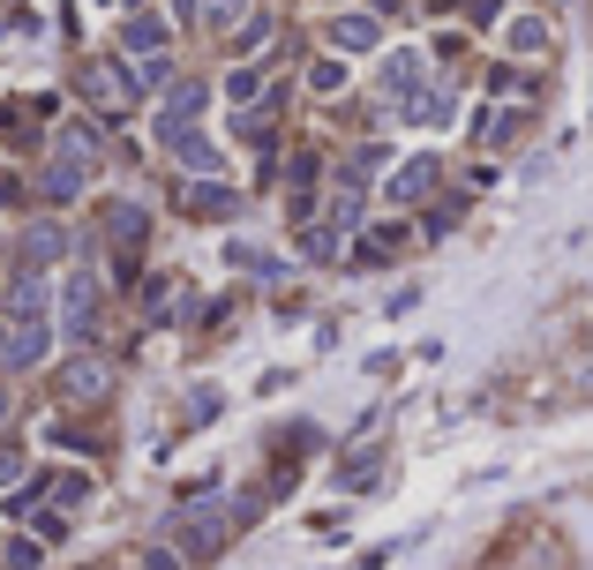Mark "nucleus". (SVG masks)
<instances>
[{"label":"nucleus","instance_id":"1","mask_svg":"<svg viewBox=\"0 0 593 570\" xmlns=\"http://www.w3.org/2000/svg\"><path fill=\"white\" fill-rule=\"evenodd\" d=\"M45 338H53V324H45V278L39 271H15V293H8V361H45Z\"/></svg>","mask_w":593,"mask_h":570},{"label":"nucleus","instance_id":"2","mask_svg":"<svg viewBox=\"0 0 593 570\" xmlns=\"http://www.w3.org/2000/svg\"><path fill=\"white\" fill-rule=\"evenodd\" d=\"M84 180H90V135L68 128V135L53 143V165H45V204H68Z\"/></svg>","mask_w":593,"mask_h":570},{"label":"nucleus","instance_id":"3","mask_svg":"<svg viewBox=\"0 0 593 570\" xmlns=\"http://www.w3.org/2000/svg\"><path fill=\"white\" fill-rule=\"evenodd\" d=\"M158 143H166V151L188 165V173H218V165H226V158H218V143H211V135H204L196 121H188V128H166Z\"/></svg>","mask_w":593,"mask_h":570},{"label":"nucleus","instance_id":"4","mask_svg":"<svg viewBox=\"0 0 593 570\" xmlns=\"http://www.w3.org/2000/svg\"><path fill=\"white\" fill-rule=\"evenodd\" d=\"M61 316H68V330H76V338H90V330H98V271H76V278H68V293H61Z\"/></svg>","mask_w":593,"mask_h":570},{"label":"nucleus","instance_id":"5","mask_svg":"<svg viewBox=\"0 0 593 570\" xmlns=\"http://www.w3.org/2000/svg\"><path fill=\"white\" fill-rule=\"evenodd\" d=\"M90 98H98V106H113V113L135 98V83H128L121 61H90Z\"/></svg>","mask_w":593,"mask_h":570},{"label":"nucleus","instance_id":"6","mask_svg":"<svg viewBox=\"0 0 593 570\" xmlns=\"http://www.w3.org/2000/svg\"><path fill=\"white\" fill-rule=\"evenodd\" d=\"M421 196H436V158L398 165V180H391V204H421Z\"/></svg>","mask_w":593,"mask_h":570},{"label":"nucleus","instance_id":"7","mask_svg":"<svg viewBox=\"0 0 593 570\" xmlns=\"http://www.w3.org/2000/svg\"><path fill=\"white\" fill-rule=\"evenodd\" d=\"M204 98H211L204 83H180V90L166 98V113H158V135H166V128H188L196 113H204Z\"/></svg>","mask_w":593,"mask_h":570},{"label":"nucleus","instance_id":"8","mask_svg":"<svg viewBox=\"0 0 593 570\" xmlns=\"http://www.w3.org/2000/svg\"><path fill=\"white\" fill-rule=\"evenodd\" d=\"M173 540H180V548H196V556H211L226 533H218V518H211V511H196V518H180V526H173Z\"/></svg>","mask_w":593,"mask_h":570},{"label":"nucleus","instance_id":"9","mask_svg":"<svg viewBox=\"0 0 593 570\" xmlns=\"http://www.w3.org/2000/svg\"><path fill=\"white\" fill-rule=\"evenodd\" d=\"M331 45H345V53H369V45H376V15H339V23H331Z\"/></svg>","mask_w":593,"mask_h":570},{"label":"nucleus","instance_id":"10","mask_svg":"<svg viewBox=\"0 0 593 570\" xmlns=\"http://www.w3.org/2000/svg\"><path fill=\"white\" fill-rule=\"evenodd\" d=\"M106 383H113V375H106L98 361H68V383H61V391H68V398H98Z\"/></svg>","mask_w":593,"mask_h":570},{"label":"nucleus","instance_id":"11","mask_svg":"<svg viewBox=\"0 0 593 570\" xmlns=\"http://www.w3.org/2000/svg\"><path fill=\"white\" fill-rule=\"evenodd\" d=\"M233 204H241V196H233V188H218V180H204V188L188 196V210H196V218H233Z\"/></svg>","mask_w":593,"mask_h":570},{"label":"nucleus","instance_id":"12","mask_svg":"<svg viewBox=\"0 0 593 570\" xmlns=\"http://www.w3.org/2000/svg\"><path fill=\"white\" fill-rule=\"evenodd\" d=\"M106 233H113V241H143V210L135 204H106Z\"/></svg>","mask_w":593,"mask_h":570},{"label":"nucleus","instance_id":"13","mask_svg":"<svg viewBox=\"0 0 593 570\" xmlns=\"http://www.w3.org/2000/svg\"><path fill=\"white\" fill-rule=\"evenodd\" d=\"M391 248H406V226H383V233H369V241H361V271H376Z\"/></svg>","mask_w":593,"mask_h":570},{"label":"nucleus","instance_id":"14","mask_svg":"<svg viewBox=\"0 0 593 570\" xmlns=\"http://www.w3.org/2000/svg\"><path fill=\"white\" fill-rule=\"evenodd\" d=\"M510 45H518V53H549V31H541L534 15H518V23H510Z\"/></svg>","mask_w":593,"mask_h":570},{"label":"nucleus","instance_id":"15","mask_svg":"<svg viewBox=\"0 0 593 570\" xmlns=\"http://www.w3.org/2000/svg\"><path fill=\"white\" fill-rule=\"evenodd\" d=\"M23 255H31V263H45V255H61V233H53V226H39V233L23 241Z\"/></svg>","mask_w":593,"mask_h":570},{"label":"nucleus","instance_id":"16","mask_svg":"<svg viewBox=\"0 0 593 570\" xmlns=\"http://www.w3.org/2000/svg\"><path fill=\"white\" fill-rule=\"evenodd\" d=\"M158 39H166V31H158V15H135V23H128V45H143V53H151Z\"/></svg>","mask_w":593,"mask_h":570},{"label":"nucleus","instance_id":"17","mask_svg":"<svg viewBox=\"0 0 593 570\" xmlns=\"http://www.w3.org/2000/svg\"><path fill=\"white\" fill-rule=\"evenodd\" d=\"M204 8H211V23H233L241 15V0H204Z\"/></svg>","mask_w":593,"mask_h":570},{"label":"nucleus","instance_id":"18","mask_svg":"<svg viewBox=\"0 0 593 570\" xmlns=\"http://www.w3.org/2000/svg\"><path fill=\"white\" fill-rule=\"evenodd\" d=\"M143 563H151V570H180V556H173V548H151Z\"/></svg>","mask_w":593,"mask_h":570},{"label":"nucleus","instance_id":"19","mask_svg":"<svg viewBox=\"0 0 593 570\" xmlns=\"http://www.w3.org/2000/svg\"><path fill=\"white\" fill-rule=\"evenodd\" d=\"M173 15H180V23H188V15H204V0H173Z\"/></svg>","mask_w":593,"mask_h":570},{"label":"nucleus","instance_id":"20","mask_svg":"<svg viewBox=\"0 0 593 570\" xmlns=\"http://www.w3.org/2000/svg\"><path fill=\"white\" fill-rule=\"evenodd\" d=\"M0 346H8V330H0Z\"/></svg>","mask_w":593,"mask_h":570},{"label":"nucleus","instance_id":"21","mask_svg":"<svg viewBox=\"0 0 593 570\" xmlns=\"http://www.w3.org/2000/svg\"><path fill=\"white\" fill-rule=\"evenodd\" d=\"M0 413H8V398H0Z\"/></svg>","mask_w":593,"mask_h":570}]
</instances>
